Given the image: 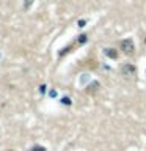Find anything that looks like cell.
Here are the masks:
<instances>
[{"label": "cell", "instance_id": "obj_3", "mask_svg": "<svg viewBox=\"0 0 146 151\" xmlns=\"http://www.w3.org/2000/svg\"><path fill=\"white\" fill-rule=\"evenodd\" d=\"M104 52H105V54L110 57V58H116V55H118L116 52H115V49H105Z\"/></svg>", "mask_w": 146, "mask_h": 151}, {"label": "cell", "instance_id": "obj_1", "mask_svg": "<svg viewBox=\"0 0 146 151\" xmlns=\"http://www.w3.org/2000/svg\"><path fill=\"white\" fill-rule=\"evenodd\" d=\"M120 49L124 52V54H132V52L135 50L134 41H132V40H122L120 42Z\"/></svg>", "mask_w": 146, "mask_h": 151}, {"label": "cell", "instance_id": "obj_4", "mask_svg": "<svg viewBox=\"0 0 146 151\" xmlns=\"http://www.w3.org/2000/svg\"><path fill=\"white\" fill-rule=\"evenodd\" d=\"M31 2H33V0H25V5H24V8H28V6H30V5H31Z\"/></svg>", "mask_w": 146, "mask_h": 151}, {"label": "cell", "instance_id": "obj_2", "mask_svg": "<svg viewBox=\"0 0 146 151\" xmlns=\"http://www.w3.org/2000/svg\"><path fill=\"white\" fill-rule=\"evenodd\" d=\"M135 73H137V68L132 63H124L122 65V68H121V74L122 76L129 77V76H135Z\"/></svg>", "mask_w": 146, "mask_h": 151}]
</instances>
